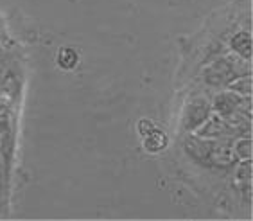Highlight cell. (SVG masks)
<instances>
[{
    "label": "cell",
    "instance_id": "1",
    "mask_svg": "<svg viewBox=\"0 0 253 221\" xmlns=\"http://www.w3.org/2000/svg\"><path fill=\"white\" fill-rule=\"evenodd\" d=\"M185 149L196 160L214 164V166H230L234 160V151L228 146L217 142H207L201 138L189 137L185 140Z\"/></svg>",
    "mask_w": 253,
    "mask_h": 221
},
{
    "label": "cell",
    "instance_id": "2",
    "mask_svg": "<svg viewBox=\"0 0 253 221\" xmlns=\"http://www.w3.org/2000/svg\"><path fill=\"white\" fill-rule=\"evenodd\" d=\"M209 112H210V106L207 103V99L203 97H196L192 99L189 104H187L185 113H183V128L187 132L190 130H198L201 124H205V121L209 119Z\"/></svg>",
    "mask_w": 253,
    "mask_h": 221
},
{
    "label": "cell",
    "instance_id": "3",
    "mask_svg": "<svg viewBox=\"0 0 253 221\" xmlns=\"http://www.w3.org/2000/svg\"><path fill=\"white\" fill-rule=\"evenodd\" d=\"M205 126L200 128V137H228L234 133V128L230 126L223 117L219 115H212L209 121H205Z\"/></svg>",
    "mask_w": 253,
    "mask_h": 221
},
{
    "label": "cell",
    "instance_id": "4",
    "mask_svg": "<svg viewBox=\"0 0 253 221\" xmlns=\"http://www.w3.org/2000/svg\"><path fill=\"white\" fill-rule=\"evenodd\" d=\"M169 144V138H167L166 132H162L158 128H153L149 133L144 135V147H146L149 153H160L164 151Z\"/></svg>",
    "mask_w": 253,
    "mask_h": 221
},
{
    "label": "cell",
    "instance_id": "5",
    "mask_svg": "<svg viewBox=\"0 0 253 221\" xmlns=\"http://www.w3.org/2000/svg\"><path fill=\"white\" fill-rule=\"evenodd\" d=\"M58 65H59V69H63V70H72L78 67L79 63V54H78V50L72 49V47H63V49L58 52Z\"/></svg>",
    "mask_w": 253,
    "mask_h": 221
},
{
    "label": "cell",
    "instance_id": "6",
    "mask_svg": "<svg viewBox=\"0 0 253 221\" xmlns=\"http://www.w3.org/2000/svg\"><path fill=\"white\" fill-rule=\"evenodd\" d=\"M232 47L237 54H241L244 59L252 58V35L250 33H239L234 40H232Z\"/></svg>",
    "mask_w": 253,
    "mask_h": 221
},
{
    "label": "cell",
    "instance_id": "7",
    "mask_svg": "<svg viewBox=\"0 0 253 221\" xmlns=\"http://www.w3.org/2000/svg\"><path fill=\"white\" fill-rule=\"evenodd\" d=\"M230 90H234L235 93L250 95V93H252V78H250V76H244V78L237 79L234 83H230Z\"/></svg>",
    "mask_w": 253,
    "mask_h": 221
},
{
    "label": "cell",
    "instance_id": "8",
    "mask_svg": "<svg viewBox=\"0 0 253 221\" xmlns=\"http://www.w3.org/2000/svg\"><path fill=\"white\" fill-rule=\"evenodd\" d=\"M234 155H237V157L243 158V160H246V158L252 157V140H250V137L248 138H241V140H237V142H235Z\"/></svg>",
    "mask_w": 253,
    "mask_h": 221
},
{
    "label": "cell",
    "instance_id": "9",
    "mask_svg": "<svg viewBox=\"0 0 253 221\" xmlns=\"http://www.w3.org/2000/svg\"><path fill=\"white\" fill-rule=\"evenodd\" d=\"M250 177H252V162H250V158H246V160H243L241 166H239L237 178L239 180H250Z\"/></svg>",
    "mask_w": 253,
    "mask_h": 221
},
{
    "label": "cell",
    "instance_id": "10",
    "mask_svg": "<svg viewBox=\"0 0 253 221\" xmlns=\"http://www.w3.org/2000/svg\"><path fill=\"white\" fill-rule=\"evenodd\" d=\"M155 128V124L151 123V121H147V119H142L140 124H138V132H140V135L144 137L146 133H149L151 130Z\"/></svg>",
    "mask_w": 253,
    "mask_h": 221
}]
</instances>
